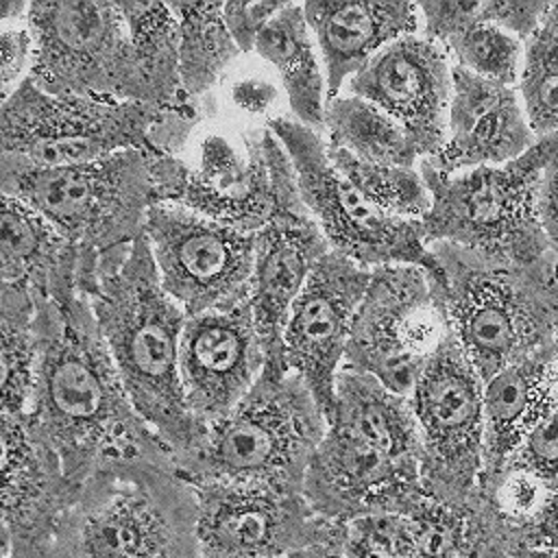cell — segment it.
Listing matches in <instances>:
<instances>
[{"instance_id": "obj_1", "label": "cell", "mask_w": 558, "mask_h": 558, "mask_svg": "<svg viewBox=\"0 0 558 558\" xmlns=\"http://www.w3.org/2000/svg\"><path fill=\"white\" fill-rule=\"evenodd\" d=\"M78 262L37 301V360L26 418L52 447L76 488L96 469L124 458L172 462L170 447L131 403L87 296Z\"/></svg>"}, {"instance_id": "obj_2", "label": "cell", "mask_w": 558, "mask_h": 558, "mask_svg": "<svg viewBox=\"0 0 558 558\" xmlns=\"http://www.w3.org/2000/svg\"><path fill=\"white\" fill-rule=\"evenodd\" d=\"M107 342L120 381L140 416L170 447L172 460L205 432L187 410L179 379L185 312L159 283L146 238L105 255L76 279Z\"/></svg>"}, {"instance_id": "obj_3", "label": "cell", "mask_w": 558, "mask_h": 558, "mask_svg": "<svg viewBox=\"0 0 558 558\" xmlns=\"http://www.w3.org/2000/svg\"><path fill=\"white\" fill-rule=\"evenodd\" d=\"M196 517V493L174 462L113 460L72 490L50 558H201Z\"/></svg>"}, {"instance_id": "obj_4", "label": "cell", "mask_w": 558, "mask_h": 558, "mask_svg": "<svg viewBox=\"0 0 558 558\" xmlns=\"http://www.w3.org/2000/svg\"><path fill=\"white\" fill-rule=\"evenodd\" d=\"M442 268L432 281L447 329L482 381L558 349V255L532 266L488 264L453 244H429Z\"/></svg>"}, {"instance_id": "obj_5", "label": "cell", "mask_w": 558, "mask_h": 558, "mask_svg": "<svg viewBox=\"0 0 558 558\" xmlns=\"http://www.w3.org/2000/svg\"><path fill=\"white\" fill-rule=\"evenodd\" d=\"M325 432L327 418L296 373L262 371L248 395L205 425L198 442L172 462L192 486L231 482L303 490Z\"/></svg>"}, {"instance_id": "obj_6", "label": "cell", "mask_w": 558, "mask_h": 558, "mask_svg": "<svg viewBox=\"0 0 558 558\" xmlns=\"http://www.w3.org/2000/svg\"><path fill=\"white\" fill-rule=\"evenodd\" d=\"M0 190L44 218L78 255L76 279L144 235L157 205L146 150H122L72 166L0 155Z\"/></svg>"}, {"instance_id": "obj_7", "label": "cell", "mask_w": 558, "mask_h": 558, "mask_svg": "<svg viewBox=\"0 0 558 558\" xmlns=\"http://www.w3.org/2000/svg\"><path fill=\"white\" fill-rule=\"evenodd\" d=\"M558 135L501 166L445 174L418 161L429 209L418 220L429 244H453L488 264L532 266L554 255L536 214V190Z\"/></svg>"}, {"instance_id": "obj_8", "label": "cell", "mask_w": 558, "mask_h": 558, "mask_svg": "<svg viewBox=\"0 0 558 558\" xmlns=\"http://www.w3.org/2000/svg\"><path fill=\"white\" fill-rule=\"evenodd\" d=\"M28 78L52 96L144 102L129 28L118 2H31Z\"/></svg>"}, {"instance_id": "obj_9", "label": "cell", "mask_w": 558, "mask_h": 558, "mask_svg": "<svg viewBox=\"0 0 558 558\" xmlns=\"http://www.w3.org/2000/svg\"><path fill=\"white\" fill-rule=\"evenodd\" d=\"M266 129L286 148L301 198L331 251L368 270L384 266H418L432 281L442 279V268L423 238L421 222L388 216L371 205L362 192L336 170L327 155L323 133L294 118H272Z\"/></svg>"}, {"instance_id": "obj_10", "label": "cell", "mask_w": 558, "mask_h": 558, "mask_svg": "<svg viewBox=\"0 0 558 558\" xmlns=\"http://www.w3.org/2000/svg\"><path fill=\"white\" fill-rule=\"evenodd\" d=\"M157 203H174L244 233L264 229L283 194L296 187L292 161L264 126L244 135V153L207 135L192 168L179 155L146 153Z\"/></svg>"}, {"instance_id": "obj_11", "label": "cell", "mask_w": 558, "mask_h": 558, "mask_svg": "<svg viewBox=\"0 0 558 558\" xmlns=\"http://www.w3.org/2000/svg\"><path fill=\"white\" fill-rule=\"evenodd\" d=\"M166 109L52 96L28 76L0 107V155L39 166H72L122 150H148Z\"/></svg>"}, {"instance_id": "obj_12", "label": "cell", "mask_w": 558, "mask_h": 558, "mask_svg": "<svg viewBox=\"0 0 558 558\" xmlns=\"http://www.w3.org/2000/svg\"><path fill=\"white\" fill-rule=\"evenodd\" d=\"M408 399L421 436L425 495L447 506L471 504L484 471V397L480 375L451 333Z\"/></svg>"}, {"instance_id": "obj_13", "label": "cell", "mask_w": 558, "mask_h": 558, "mask_svg": "<svg viewBox=\"0 0 558 558\" xmlns=\"http://www.w3.org/2000/svg\"><path fill=\"white\" fill-rule=\"evenodd\" d=\"M449 336L429 275L418 266L371 270L344 351L349 368L410 397L438 344Z\"/></svg>"}, {"instance_id": "obj_14", "label": "cell", "mask_w": 558, "mask_h": 558, "mask_svg": "<svg viewBox=\"0 0 558 558\" xmlns=\"http://www.w3.org/2000/svg\"><path fill=\"white\" fill-rule=\"evenodd\" d=\"M144 238L159 283L185 312H227L248 301L255 266V233L214 222L174 203L148 209Z\"/></svg>"}, {"instance_id": "obj_15", "label": "cell", "mask_w": 558, "mask_h": 558, "mask_svg": "<svg viewBox=\"0 0 558 558\" xmlns=\"http://www.w3.org/2000/svg\"><path fill=\"white\" fill-rule=\"evenodd\" d=\"M192 488L201 558H283L347 525L318 517L303 490L231 482Z\"/></svg>"}, {"instance_id": "obj_16", "label": "cell", "mask_w": 558, "mask_h": 558, "mask_svg": "<svg viewBox=\"0 0 558 558\" xmlns=\"http://www.w3.org/2000/svg\"><path fill=\"white\" fill-rule=\"evenodd\" d=\"M368 283V268L329 251L312 268L283 327L286 366L305 381L327 421L333 412L336 375Z\"/></svg>"}, {"instance_id": "obj_17", "label": "cell", "mask_w": 558, "mask_h": 558, "mask_svg": "<svg viewBox=\"0 0 558 558\" xmlns=\"http://www.w3.org/2000/svg\"><path fill=\"white\" fill-rule=\"evenodd\" d=\"M303 495L318 517L333 523L379 512L408 514L427 497L421 469L392 460L336 425H327L312 456Z\"/></svg>"}, {"instance_id": "obj_18", "label": "cell", "mask_w": 558, "mask_h": 558, "mask_svg": "<svg viewBox=\"0 0 558 558\" xmlns=\"http://www.w3.org/2000/svg\"><path fill=\"white\" fill-rule=\"evenodd\" d=\"M266 355L248 301L227 312L187 316L179 342V379L190 414L209 425L255 386Z\"/></svg>"}, {"instance_id": "obj_19", "label": "cell", "mask_w": 558, "mask_h": 558, "mask_svg": "<svg viewBox=\"0 0 558 558\" xmlns=\"http://www.w3.org/2000/svg\"><path fill=\"white\" fill-rule=\"evenodd\" d=\"M347 87L401 124L421 159L434 157L445 144L451 61L436 41L421 33L395 39Z\"/></svg>"}, {"instance_id": "obj_20", "label": "cell", "mask_w": 558, "mask_h": 558, "mask_svg": "<svg viewBox=\"0 0 558 558\" xmlns=\"http://www.w3.org/2000/svg\"><path fill=\"white\" fill-rule=\"evenodd\" d=\"M331 248L307 211L299 183L283 194L272 220L255 233V266L248 305L270 373H288L283 327L316 262Z\"/></svg>"}, {"instance_id": "obj_21", "label": "cell", "mask_w": 558, "mask_h": 558, "mask_svg": "<svg viewBox=\"0 0 558 558\" xmlns=\"http://www.w3.org/2000/svg\"><path fill=\"white\" fill-rule=\"evenodd\" d=\"M72 490L57 453L31 421L0 410V510L11 558H50L54 525Z\"/></svg>"}, {"instance_id": "obj_22", "label": "cell", "mask_w": 558, "mask_h": 558, "mask_svg": "<svg viewBox=\"0 0 558 558\" xmlns=\"http://www.w3.org/2000/svg\"><path fill=\"white\" fill-rule=\"evenodd\" d=\"M536 142L517 87L451 65L447 135L440 150L425 159L429 166L445 174L501 166L527 153Z\"/></svg>"}, {"instance_id": "obj_23", "label": "cell", "mask_w": 558, "mask_h": 558, "mask_svg": "<svg viewBox=\"0 0 558 558\" xmlns=\"http://www.w3.org/2000/svg\"><path fill=\"white\" fill-rule=\"evenodd\" d=\"M303 13L323 61L327 100L388 44L421 33L418 4L408 0H310Z\"/></svg>"}, {"instance_id": "obj_24", "label": "cell", "mask_w": 558, "mask_h": 558, "mask_svg": "<svg viewBox=\"0 0 558 558\" xmlns=\"http://www.w3.org/2000/svg\"><path fill=\"white\" fill-rule=\"evenodd\" d=\"M484 471L490 484L525 434L558 408V349L514 362L482 381Z\"/></svg>"}, {"instance_id": "obj_25", "label": "cell", "mask_w": 558, "mask_h": 558, "mask_svg": "<svg viewBox=\"0 0 558 558\" xmlns=\"http://www.w3.org/2000/svg\"><path fill=\"white\" fill-rule=\"evenodd\" d=\"M327 425L357 436L397 462L421 469L423 449L410 399L388 390L368 373L349 366L338 371Z\"/></svg>"}, {"instance_id": "obj_26", "label": "cell", "mask_w": 558, "mask_h": 558, "mask_svg": "<svg viewBox=\"0 0 558 558\" xmlns=\"http://www.w3.org/2000/svg\"><path fill=\"white\" fill-rule=\"evenodd\" d=\"M255 52L277 68L294 120L323 133L327 81L303 4L283 2L259 33Z\"/></svg>"}, {"instance_id": "obj_27", "label": "cell", "mask_w": 558, "mask_h": 558, "mask_svg": "<svg viewBox=\"0 0 558 558\" xmlns=\"http://www.w3.org/2000/svg\"><path fill=\"white\" fill-rule=\"evenodd\" d=\"M76 262V251L44 218L0 190V281H26L44 292Z\"/></svg>"}, {"instance_id": "obj_28", "label": "cell", "mask_w": 558, "mask_h": 558, "mask_svg": "<svg viewBox=\"0 0 558 558\" xmlns=\"http://www.w3.org/2000/svg\"><path fill=\"white\" fill-rule=\"evenodd\" d=\"M124 15L137 72L148 105L174 109L190 105L179 78V24L168 2H118Z\"/></svg>"}, {"instance_id": "obj_29", "label": "cell", "mask_w": 558, "mask_h": 558, "mask_svg": "<svg viewBox=\"0 0 558 558\" xmlns=\"http://www.w3.org/2000/svg\"><path fill=\"white\" fill-rule=\"evenodd\" d=\"M323 137L327 146L340 148L366 163L418 168L421 161L403 126L373 102L353 94L327 100Z\"/></svg>"}, {"instance_id": "obj_30", "label": "cell", "mask_w": 558, "mask_h": 558, "mask_svg": "<svg viewBox=\"0 0 558 558\" xmlns=\"http://www.w3.org/2000/svg\"><path fill=\"white\" fill-rule=\"evenodd\" d=\"M37 360V301L26 281H0V410L24 416Z\"/></svg>"}, {"instance_id": "obj_31", "label": "cell", "mask_w": 558, "mask_h": 558, "mask_svg": "<svg viewBox=\"0 0 558 558\" xmlns=\"http://www.w3.org/2000/svg\"><path fill=\"white\" fill-rule=\"evenodd\" d=\"M179 24V78L196 100L240 54L222 20V2H168Z\"/></svg>"}, {"instance_id": "obj_32", "label": "cell", "mask_w": 558, "mask_h": 558, "mask_svg": "<svg viewBox=\"0 0 558 558\" xmlns=\"http://www.w3.org/2000/svg\"><path fill=\"white\" fill-rule=\"evenodd\" d=\"M551 2H530V0H429L418 2L421 13V35L442 46L458 31L490 22L508 33L517 35L521 41L532 37L545 22Z\"/></svg>"}, {"instance_id": "obj_33", "label": "cell", "mask_w": 558, "mask_h": 558, "mask_svg": "<svg viewBox=\"0 0 558 558\" xmlns=\"http://www.w3.org/2000/svg\"><path fill=\"white\" fill-rule=\"evenodd\" d=\"M327 155L336 170L379 211L405 220H421L427 214L429 192L418 168L366 163L331 146H327Z\"/></svg>"}, {"instance_id": "obj_34", "label": "cell", "mask_w": 558, "mask_h": 558, "mask_svg": "<svg viewBox=\"0 0 558 558\" xmlns=\"http://www.w3.org/2000/svg\"><path fill=\"white\" fill-rule=\"evenodd\" d=\"M517 94L534 135H558V28L547 20L523 41Z\"/></svg>"}, {"instance_id": "obj_35", "label": "cell", "mask_w": 558, "mask_h": 558, "mask_svg": "<svg viewBox=\"0 0 558 558\" xmlns=\"http://www.w3.org/2000/svg\"><path fill=\"white\" fill-rule=\"evenodd\" d=\"M442 50L451 65H458L482 78L517 87L523 61V41L506 28L477 22L451 35Z\"/></svg>"}, {"instance_id": "obj_36", "label": "cell", "mask_w": 558, "mask_h": 558, "mask_svg": "<svg viewBox=\"0 0 558 558\" xmlns=\"http://www.w3.org/2000/svg\"><path fill=\"white\" fill-rule=\"evenodd\" d=\"M344 558H423L410 517L379 512L347 523Z\"/></svg>"}, {"instance_id": "obj_37", "label": "cell", "mask_w": 558, "mask_h": 558, "mask_svg": "<svg viewBox=\"0 0 558 558\" xmlns=\"http://www.w3.org/2000/svg\"><path fill=\"white\" fill-rule=\"evenodd\" d=\"M501 471H521L547 493H558V408L525 434Z\"/></svg>"}, {"instance_id": "obj_38", "label": "cell", "mask_w": 558, "mask_h": 558, "mask_svg": "<svg viewBox=\"0 0 558 558\" xmlns=\"http://www.w3.org/2000/svg\"><path fill=\"white\" fill-rule=\"evenodd\" d=\"M504 519V517H501ZM504 545L558 549V493H549L543 506L523 521L504 519Z\"/></svg>"}, {"instance_id": "obj_39", "label": "cell", "mask_w": 558, "mask_h": 558, "mask_svg": "<svg viewBox=\"0 0 558 558\" xmlns=\"http://www.w3.org/2000/svg\"><path fill=\"white\" fill-rule=\"evenodd\" d=\"M283 2H222V20L240 52L255 50V41Z\"/></svg>"}, {"instance_id": "obj_40", "label": "cell", "mask_w": 558, "mask_h": 558, "mask_svg": "<svg viewBox=\"0 0 558 558\" xmlns=\"http://www.w3.org/2000/svg\"><path fill=\"white\" fill-rule=\"evenodd\" d=\"M31 37L24 28L0 26V107L28 76Z\"/></svg>"}, {"instance_id": "obj_41", "label": "cell", "mask_w": 558, "mask_h": 558, "mask_svg": "<svg viewBox=\"0 0 558 558\" xmlns=\"http://www.w3.org/2000/svg\"><path fill=\"white\" fill-rule=\"evenodd\" d=\"M536 214L549 248L558 255V148L543 168L536 190Z\"/></svg>"}, {"instance_id": "obj_42", "label": "cell", "mask_w": 558, "mask_h": 558, "mask_svg": "<svg viewBox=\"0 0 558 558\" xmlns=\"http://www.w3.org/2000/svg\"><path fill=\"white\" fill-rule=\"evenodd\" d=\"M233 105L248 113H264L277 98V89L259 78H244L231 87Z\"/></svg>"}, {"instance_id": "obj_43", "label": "cell", "mask_w": 558, "mask_h": 558, "mask_svg": "<svg viewBox=\"0 0 558 558\" xmlns=\"http://www.w3.org/2000/svg\"><path fill=\"white\" fill-rule=\"evenodd\" d=\"M344 534H347V525L338 534L320 543H314L310 547H303L294 554H288L283 558H344Z\"/></svg>"}, {"instance_id": "obj_44", "label": "cell", "mask_w": 558, "mask_h": 558, "mask_svg": "<svg viewBox=\"0 0 558 558\" xmlns=\"http://www.w3.org/2000/svg\"><path fill=\"white\" fill-rule=\"evenodd\" d=\"M508 558H558V549H538V547H523V545H508Z\"/></svg>"}, {"instance_id": "obj_45", "label": "cell", "mask_w": 558, "mask_h": 558, "mask_svg": "<svg viewBox=\"0 0 558 558\" xmlns=\"http://www.w3.org/2000/svg\"><path fill=\"white\" fill-rule=\"evenodd\" d=\"M28 4L20 2V0H0V26L4 22H13L20 17H26Z\"/></svg>"}, {"instance_id": "obj_46", "label": "cell", "mask_w": 558, "mask_h": 558, "mask_svg": "<svg viewBox=\"0 0 558 558\" xmlns=\"http://www.w3.org/2000/svg\"><path fill=\"white\" fill-rule=\"evenodd\" d=\"M0 556L11 558V536H9V527H7L2 510H0Z\"/></svg>"}, {"instance_id": "obj_47", "label": "cell", "mask_w": 558, "mask_h": 558, "mask_svg": "<svg viewBox=\"0 0 558 558\" xmlns=\"http://www.w3.org/2000/svg\"><path fill=\"white\" fill-rule=\"evenodd\" d=\"M469 558H508V554H506L504 545H493V547H486V549H482V551H477Z\"/></svg>"}, {"instance_id": "obj_48", "label": "cell", "mask_w": 558, "mask_h": 558, "mask_svg": "<svg viewBox=\"0 0 558 558\" xmlns=\"http://www.w3.org/2000/svg\"><path fill=\"white\" fill-rule=\"evenodd\" d=\"M547 22H551L556 28H558V2H551L549 4V11H547Z\"/></svg>"}, {"instance_id": "obj_49", "label": "cell", "mask_w": 558, "mask_h": 558, "mask_svg": "<svg viewBox=\"0 0 558 558\" xmlns=\"http://www.w3.org/2000/svg\"><path fill=\"white\" fill-rule=\"evenodd\" d=\"M0 558H7V556H0Z\"/></svg>"}]
</instances>
